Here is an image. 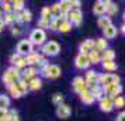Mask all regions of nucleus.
Returning a JSON list of instances; mask_svg holds the SVG:
<instances>
[{
    "label": "nucleus",
    "mask_w": 125,
    "mask_h": 121,
    "mask_svg": "<svg viewBox=\"0 0 125 121\" xmlns=\"http://www.w3.org/2000/svg\"><path fill=\"white\" fill-rule=\"evenodd\" d=\"M41 86H42V82H41V79L37 77V76L28 82V89L30 90H40Z\"/></svg>",
    "instance_id": "26"
},
{
    "label": "nucleus",
    "mask_w": 125,
    "mask_h": 121,
    "mask_svg": "<svg viewBox=\"0 0 125 121\" xmlns=\"http://www.w3.org/2000/svg\"><path fill=\"white\" fill-rule=\"evenodd\" d=\"M31 20H32V14H31V11L27 10V9H24L23 11H21V24L23 23H30Z\"/></svg>",
    "instance_id": "32"
},
{
    "label": "nucleus",
    "mask_w": 125,
    "mask_h": 121,
    "mask_svg": "<svg viewBox=\"0 0 125 121\" xmlns=\"http://www.w3.org/2000/svg\"><path fill=\"white\" fill-rule=\"evenodd\" d=\"M21 31H23V30H21V24H11V34L13 35H20L21 34Z\"/></svg>",
    "instance_id": "39"
},
{
    "label": "nucleus",
    "mask_w": 125,
    "mask_h": 121,
    "mask_svg": "<svg viewBox=\"0 0 125 121\" xmlns=\"http://www.w3.org/2000/svg\"><path fill=\"white\" fill-rule=\"evenodd\" d=\"M40 72L42 73V76H45L48 79H56L61 76V68L58 65H46L42 69H40Z\"/></svg>",
    "instance_id": "3"
},
{
    "label": "nucleus",
    "mask_w": 125,
    "mask_h": 121,
    "mask_svg": "<svg viewBox=\"0 0 125 121\" xmlns=\"http://www.w3.org/2000/svg\"><path fill=\"white\" fill-rule=\"evenodd\" d=\"M70 28H72V23H70L69 20H65V21L61 24L59 31H61V33H68V31H70Z\"/></svg>",
    "instance_id": "35"
},
{
    "label": "nucleus",
    "mask_w": 125,
    "mask_h": 121,
    "mask_svg": "<svg viewBox=\"0 0 125 121\" xmlns=\"http://www.w3.org/2000/svg\"><path fill=\"white\" fill-rule=\"evenodd\" d=\"M113 104H114V107H117V109H122L125 106V99L122 96H118V97H115L113 100Z\"/></svg>",
    "instance_id": "34"
},
{
    "label": "nucleus",
    "mask_w": 125,
    "mask_h": 121,
    "mask_svg": "<svg viewBox=\"0 0 125 121\" xmlns=\"http://www.w3.org/2000/svg\"><path fill=\"white\" fill-rule=\"evenodd\" d=\"M117 33H118V30H117V27L115 25H110V27H107V28L103 30V34H104V38H114V37H117Z\"/></svg>",
    "instance_id": "18"
},
{
    "label": "nucleus",
    "mask_w": 125,
    "mask_h": 121,
    "mask_svg": "<svg viewBox=\"0 0 125 121\" xmlns=\"http://www.w3.org/2000/svg\"><path fill=\"white\" fill-rule=\"evenodd\" d=\"M70 114H72V110H70V107H69L68 104H59L56 107V115L59 117V118H69L70 117Z\"/></svg>",
    "instance_id": "11"
},
{
    "label": "nucleus",
    "mask_w": 125,
    "mask_h": 121,
    "mask_svg": "<svg viewBox=\"0 0 125 121\" xmlns=\"http://www.w3.org/2000/svg\"><path fill=\"white\" fill-rule=\"evenodd\" d=\"M97 24H98V27L100 28H107V27H110L111 25V17H108V16H100L98 17V21H97Z\"/></svg>",
    "instance_id": "23"
},
{
    "label": "nucleus",
    "mask_w": 125,
    "mask_h": 121,
    "mask_svg": "<svg viewBox=\"0 0 125 121\" xmlns=\"http://www.w3.org/2000/svg\"><path fill=\"white\" fill-rule=\"evenodd\" d=\"M41 18H48L51 20V11H49V7H44L41 10Z\"/></svg>",
    "instance_id": "41"
},
{
    "label": "nucleus",
    "mask_w": 125,
    "mask_h": 121,
    "mask_svg": "<svg viewBox=\"0 0 125 121\" xmlns=\"http://www.w3.org/2000/svg\"><path fill=\"white\" fill-rule=\"evenodd\" d=\"M87 56H89V61H90V64H94V65L98 64V62L101 61V54H100V52H97L96 49L90 51Z\"/></svg>",
    "instance_id": "24"
},
{
    "label": "nucleus",
    "mask_w": 125,
    "mask_h": 121,
    "mask_svg": "<svg viewBox=\"0 0 125 121\" xmlns=\"http://www.w3.org/2000/svg\"><path fill=\"white\" fill-rule=\"evenodd\" d=\"M114 58H115V52H114L113 49L107 48L105 51L103 52L101 61H103V62H114Z\"/></svg>",
    "instance_id": "22"
},
{
    "label": "nucleus",
    "mask_w": 125,
    "mask_h": 121,
    "mask_svg": "<svg viewBox=\"0 0 125 121\" xmlns=\"http://www.w3.org/2000/svg\"><path fill=\"white\" fill-rule=\"evenodd\" d=\"M17 54L27 56L30 54H32V44L30 42V40H21L17 45Z\"/></svg>",
    "instance_id": "6"
},
{
    "label": "nucleus",
    "mask_w": 125,
    "mask_h": 121,
    "mask_svg": "<svg viewBox=\"0 0 125 121\" xmlns=\"http://www.w3.org/2000/svg\"><path fill=\"white\" fill-rule=\"evenodd\" d=\"M20 79H21V73H20V70H18L17 68H14V66L6 69L4 73H3V82L6 83V86L11 85V83H16V82L20 80Z\"/></svg>",
    "instance_id": "1"
},
{
    "label": "nucleus",
    "mask_w": 125,
    "mask_h": 121,
    "mask_svg": "<svg viewBox=\"0 0 125 121\" xmlns=\"http://www.w3.org/2000/svg\"><path fill=\"white\" fill-rule=\"evenodd\" d=\"M1 21L4 25H11L14 24V13H4L3 16H1Z\"/></svg>",
    "instance_id": "28"
},
{
    "label": "nucleus",
    "mask_w": 125,
    "mask_h": 121,
    "mask_svg": "<svg viewBox=\"0 0 125 121\" xmlns=\"http://www.w3.org/2000/svg\"><path fill=\"white\" fill-rule=\"evenodd\" d=\"M1 9H3L4 13H11L13 11V3H10V1H3L1 3Z\"/></svg>",
    "instance_id": "38"
},
{
    "label": "nucleus",
    "mask_w": 125,
    "mask_h": 121,
    "mask_svg": "<svg viewBox=\"0 0 125 121\" xmlns=\"http://www.w3.org/2000/svg\"><path fill=\"white\" fill-rule=\"evenodd\" d=\"M100 109H101V111H104V113H110V111L114 109L113 100H110V99H107V97H104L103 100H100Z\"/></svg>",
    "instance_id": "16"
},
{
    "label": "nucleus",
    "mask_w": 125,
    "mask_h": 121,
    "mask_svg": "<svg viewBox=\"0 0 125 121\" xmlns=\"http://www.w3.org/2000/svg\"><path fill=\"white\" fill-rule=\"evenodd\" d=\"M10 121H18V118H16V120H11V118H10Z\"/></svg>",
    "instance_id": "46"
},
{
    "label": "nucleus",
    "mask_w": 125,
    "mask_h": 121,
    "mask_svg": "<svg viewBox=\"0 0 125 121\" xmlns=\"http://www.w3.org/2000/svg\"><path fill=\"white\" fill-rule=\"evenodd\" d=\"M49 27V20L48 18H40L38 21V28L44 30V28H48Z\"/></svg>",
    "instance_id": "40"
},
{
    "label": "nucleus",
    "mask_w": 125,
    "mask_h": 121,
    "mask_svg": "<svg viewBox=\"0 0 125 121\" xmlns=\"http://www.w3.org/2000/svg\"><path fill=\"white\" fill-rule=\"evenodd\" d=\"M98 86L101 87L104 85H119V76L114 75V73H98V79H97Z\"/></svg>",
    "instance_id": "2"
},
{
    "label": "nucleus",
    "mask_w": 125,
    "mask_h": 121,
    "mask_svg": "<svg viewBox=\"0 0 125 121\" xmlns=\"http://www.w3.org/2000/svg\"><path fill=\"white\" fill-rule=\"evenodd\" d=\"M46 40V34L44 30L41 28H35L31 31V34H30V42L32 44V45H42Z\"/></svg>",
    "instance_id": "4"
},
{
    "label": "nucleus",
    "mask_w": 125,
    "mask_h": 121,
    "mask_svg": "<svg viewBox=\"0 0 125 121\" xmlns=\"http://www.w3.org/2000/svg\"><path fill=\"white\" fill-rule=\"evenodd\" d=\"M121 92H122V86H121V85H117V86L114 87L108 94H105V96H107V99H110V100H114L115 97L121 96Z\"/></svg>",
    "instance_id": "27"
},
{
    "label": "nucleus",
    "mask_w": 125,
    "mask_h": 121,
    "mask_svg": "<svg viewBox=\"0 0 125 121\" xmlns=\"http://www.w3.org/2000/svg\"><path fill=\"white\" fill-rule=\"evenodd\" d=\"M68 20L72 24H74V25H80L82 20H83L82 10H80V9H79V10H74V9H72V10L68 13Z\"/></svg>",
    "instance_id": "8"
},
{
    "label": "nucleus",
    "mask_w": 125,
    "mask_h": 121,
    "mask_svg": "<svg viewBox=\"0 0 125 121\" xmlns=\"http://www.w3.org/2000/svg\"><path fill=\"white\" fill-rule=\"evenodd\" d=\"M104 6H105V14H107L108 17L114 16L115 13L118 11V6L114 1H111V0H105L104 1Z\"/></svg>",
    "instance_id": "15"
},
{
    "label": "nucleus",
    "mask_w": 125,
    "mask_h": 121,
    "mask_svg": "<svg viewBox=\"0 0 125 121\" xmlns=\"http://www.w3.org/2000/svg\"><path fill=\"white\" fill-rule=\"evenodd\" d=\"M72 87L76 93H83L84 90H87V85H86V80L82 77V76H76L72 82Z\"/></svg>",
    "instance_id": "7"
},
{
    "label": "nucleus",
    "mask_w": 125,
    "mask_h": 121,
    "mask_svg": "<svg viewBox=\"0 0 125 121\" xmlns=\"http://www.w3.org/2000/svg\"><path fill=\"white\" fill-rule=\"evenodd\" d=\"M7 90H9V93H10V94H11L14 99H20L21 96H24L23 93L20 92V89L17 87V85H16V83L9 85V86H7Z\"/></svg>",
    "instance_id": "21"
},
{
    "label": "nucleus",
    "mask_w": 125,
    "mask_h": 121,
    "mask_svg": "<svg viewBox=\"0 0 125 121\" xmlns=\"http://www.w3.org/2000/svg\"><path fill=\"white\" fill-rule=\"evenodd\" d=\"M117 121H125V111H121V113H119Z\"/></svg>",
    "instance_id": "43"
},
{
    "label": "nucleus",
    "mask_w": 125,
    "mask_h": 121,
    "mask_svg": "<svg viewBox=\"0 0 125 121\" xmlns=\"http://www.w3.org/2000/svg\"><path fill=\"white\" fill-rule=\"evenodd\" d=\"M49 11H51V18H58L62 16L61 13V9H59V3H55L49 7Z\"/></svg>",
    "instance_id": "29"
},
{
    "label": "nucleus",
    "mask_w": 125,
    "mask_h": 121,
    "mask_svg": "<svg viewBox=\"0 0 125 121\" xmlns=\"http://www.w3.org/2000/svg\"><path fill=\"white\" fill-rule=\"evenodd\" d=\"M80 99H82V101L84 104H91L96 99H94V96H93V93L90 92V90H84L83 93H80Z\"/></svg>",
    "instance_id": "20"
},
{
    "label": "nucleus",
    "mask_w": 125,
    "mask_h": 121,
    "mask_svg": "<svg viewBox=\"0 0 125 121\" xmlns=\"http://www.w3.org/2000/svg\"><path fill=\"white\" fill-rule=\"evenodd\" d=\"M10 106V99L6 94H0V110H7Z\"/></svg>",
    "instance_id": "31"
},
{
    "label": "nucleus",
    "mask_w": 125,
    "mask_h": 121,
    "mask_svg": "<svg viewBox=\"0 0 125 121\" xmlns=\"http://www.w3.org/2000/svg\"><path fill=\"white\" fill-rule=\"evenodd\" d=\"M74 65L77 69H87L90 66V61H89V56L87 55H83V54H79L76 59H74Z\"/></svg>",
    "instance_id": "9"
},
{
    "label": "nucleus",
    "mask_w": 125,
    "mask_h": 121,
    "mask_svg": "<svg viewBox=\"0 0 125 121\" xmlns=\"http://www.w3.org/2000/svg\"><path fill=\"white\" fill-rule=\"evenodd\" d=\"M35 76H37V68L35 66H28V68H25V69L21 72V79L25 80L28 83L31 79H34Z\"/></svg>",
    "instance_id": "12"
},
{
    "label": "nucleus",
    "mask_w": 125,
    "mask_h": 121,
    "mask_svg": "<svg viewBox=\"0 0 125 121\" xmlns=\"http://www.w3.org/2000/svg\"><path fill=\"white\" fill-rule=\"evenodd\" d=\"M103 68H104V70L114 72V70L117 69V64L115 62H103Z\"/></svg>",
    "instance_id": "36"
},
{
    "label": "nucleus",
    "mask_w": 125,
    "mask_h": 121,
    "mask_svg": "<svg viewBox=\"0 0 125 121\" xmlns=\"http://www.w3.org/2000/svg\"><path fill=\"white\" fill-rule=\"evenodd\" d=\"M41 58H42V55H40V54H30V55H27L25 56V65L27 66H34V65H38L41 61Z\"/></svg>",
    "instance_id": "14"
},
{
    "label": "nucleus",
    "mask_w": 125,
    "mask_h": 121,
    "mask_svg": "<svg viewBox=\"0 0 125 121\" xmlns=\"http://www.w3.org/2000/svg\"><path fill=\"white\" fill-rule=\"evenodd\" d=\"M59 9H61V13L62 14H68L72 10V1L70 0H62L59 3Z\"/></svg>",
    "instance_id": "25"
},
{
    "label": "nucleus",
    "mask_w": 125,
    "mask_h": 121,
    "mask_svg": "<svg viewBox=\"0 0 125 121\" xmlns=\"http://www.w3.org/2000/svg\"><path fill=\"white\" fill-rule=\"evenodd\" d=\"M13 3V11H16V13H21L24 10V3L23 0H14V1H11Z\"/></svg>",
    "instance_id": "30"
},
{
    "label": "nucleus",
    "mask_w": 125,
    "mask_h": 121,
    "mask_svg": "<svg viewBox=\"0 0 125 121\" xmlns=\"http://www.w3.org/2000/svg\"><path fill=\"white\" fill-rule=\"evenodd\" d=\"M79 49H80V54H83V55H89V52L94 49V40L83 41V42L80 44Z\"/></svg>",
    "instance_id": "13"
},
{
    "label": "nucleus",
    "mask_w": 125,
    "mask_h": 121,
    "mask_svg": "<svg viewBox=\"0 0 125 121\" xmlns=\"http://www.w3.org/2000/svg\"><path fill=\"white\" fill-rule=\"evenodd\" d=\"M94 49L97 52H101V51L104 52L107 49V40L105 38H97L94 41Z\"/></svg>",
    "instance_id": "19"
},
{
    "label": "nucleus",
    "mask_w": 125,
    "mask_h": 121,
    "mask_svg": "<svg viewBox=\"0 0 125 121\" xmlns=\"http://www.w3.org/2000/svg\"><path fill=\"white\" fill-rule=\"evenodd\" d=\"M3 28H4V24H3V21H0V33L3 31Z\"/></svg>",
    "instance_id": "44"
},
{
    "label": "nucleus",
    "mask_w": 125,
    "mask_h": 121,
    "mask_svg": "<svg viewBox=\"0 0 125 121\" xmlns=\"http://www.w3.org/2000/svg\"><path fill=\"white\" fill-rule=\"evenodd\" d=\"M52 101H53V104H56V106L63 104V96L61 94V93H55L53 97H52Z\"/></svg>",
    "instance_id": "37"
},
{
    "label": "nucleus",
    "mask_w": 125,
    "mask_h": 121,
    "mask_svg": "<svg viewBox=\"0 0 125 121\" xmlns=\"http://www.w3.org/2000/svg\"><path fill=\"white\" fill-rule=\"evenodd\" d=\"M93 13L97 16H104L105 14V6H104V1L103 0H97L93 6Z\"/></svg>",
    "instance_id": "17"
},
{
    "label": "nucleus",
    "mask_w": 125,
    "mask_h": 121,
    "mask_svg": "<svg viewBox=\"0 0 125 121\" xmlns=\"http://www.w3.org/2000/svg\"><path fill=\"white\" fill-rule=\"evenodd\" d=\"M121 31H122V33H124V34H125V23L122 24V25H121Z\"/></svg>",
    "instance_id": "45"
},
{
    "label": "nucleus",
    "mask_w": 125,
    "mask_h": 121,
    "mask_svg": "<svg viewBox=\"0 0 125 121\" xmlns=\"http://www.w3.org/2000/svg\"><path fill=\"white\" fill-rule=\"evenodd\" d=\"M10 62H11V65L14 66V68H17L18 70L27 66V65H25V56H23V55H18V54L11 55V58H10Z\"/></svg>",
    "instance_id": "10"
},
{
    "label": "nucleus",
    "mask_w": 125,
    "mask_h": 121,
    "mask_svg": "<svg viewBox=\"0 0 125 121\" xmlns=\"http://www.w3.org/2000/svg\"><path fill=\"white\" fill-rule=\"evenodd\" d=\"M16 85H17V87L20 89V92L23 93V94H25V93H27V90H28V83H27L25 80L20 79V80L16 82Z\"/></svg>",
    "instance_id": "33"
},
{
    "label": "nucleus",
    "mask_w": 125,
    "mask_h": 121,
    "mask_svg": "<svg viewBox=\"0 0 125 121\" xmlns=\"http://www.w3.org/2000/svg\"><path fill=\"white\" fill-rule=\"evenodd\" d=\"M59 51H61V45L58 44L56 41H49V42H46L45 45L42 46V52H44L45 55H49V56L58 55Z\"/></svg>",
    "instance_id": "5"
},
{
    "label": "nucleus",
    "mask_w": 125,
    "mask_h": 121,
    "mask_svg": "<svg viewBox=\"0 0 125 121\" xmlns=\"http://www.w3.org/2000/svg\"><path fill=\"white\" fill-rule=\"evenodd\" d=\"M70 1H72V9H74V10H79L80 4H82L79 0H70Z\"/></svg>",
    "instance_id": "42"
}]
</instances>
